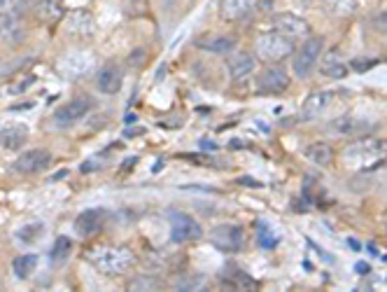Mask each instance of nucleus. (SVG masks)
Listing matches in <instances>:
<instances>
[{"instance_id":"dca6fc26","label":"nucleus","mask_w":387,"mask_h":292,"mask_svg":"<svg viewBox=\"0 0 387 292\" xmlns=\"http://www.w3.org/2000/svg\"><path fill=\"white\" fill-rule=\"evenodd\" d=\"M320 71L322 75H327L331 80H343L348 75V64H345V57L338 47H331V50L324 54V59H320Z\"/></svg>"},{"instance_id":"bb28decb","label":"nucleus","mask_w":387,"mask_h":292,"mask_svg":"<svg viewBox=\"0 0 387 292\" xmlns=\"http://www.w3.org/2000/svg\"><path fill=\"white\" fill-rule=\"evenodd\" d=\"M71 253H73V241L68 239V236H59L57 243H54L50 257H52L54 264H61V262H66L68 257H71Z\"/></svg>"},{"instance_id":"f704fd0d","label":"nucleus","mask_w":387,"mask_h":292,"mask_svg":"<svg viewBox=\"0 0 387 292\" xmlns=\"http://www.w3.org/2000/svg\"><path fill=\"white\" fill-rule=\"evenodd\" d=\"M33 82H36V78H33V75H31V78H26V82H22V85H19V87H15V92H24V89L33 87Z\"/></svg>"},{"instance_id":"5701e85b","label":"nucleus","mask_w":387,"mask_h":292,"mask_svg":"<svg viewBox=\"0 0 387 292\" xmlns=\"http://www.w3.org/2000/svg\"><path fill=\"white\" fill-rule=\"evenodd\" d=\"M306 159L315 166H329L331 162H334V148L324 141L313 143L306 148Z\"/></svg>"},{"instance_id":"393cba45","label":"nucleus","mask_w":387,"mask_h":292,"mask_svg":"<svg viewBox=\"0 0 387 292\" xmlns=\"http://www.w3.org/2000/svg\"><path fill=\"white\" fill-rule=\"evenodd\" d=\"M196 47L198 50H205V52H215V54H226L236 47V40L233 38H201L196 40Z\"/></svg>"},{"instance_id":"6ab92c4d","label":"nucleus","mask_w":387,"mask_h":292,"mask_svg":"<svg viewBox=\"0 0 387 292\" xmlns=\"http://www.w3.org/2000/svg\"><path fill=\"white\" fill-rule=\"evenodd\" d=\"M96 85L103 94H117L122 89V71L117 64H105L96 75Z\"/></svg>"},{"instance_id":"0eeeda50","label":"nucleus","mask_w":387,"mask_h":292,"mask_svg":"<svg viewBox=\"0 0 387 292\" xmlns=\"http://www.w3.org/2000/svg\"><path fill=\"white\" fill-rule=\"evenodd\" d=\"M324 131L329 136H336V138H343V136H366L373 131V122H366L362 117H355V115H341V117H334L331 122L324 124Z\"/></svg>"},{"instance_id":"c85d7f7f","label":"nucleus","mask_w":387,"mask_h":292,"mask_svg":"<svg viewBox=\"0 0 387 292\" xmlns=\"http://www.w3.org/2000/svg\"><path fill=\"white\" fill-rule=\"evenodd\" d=\"M26 10V0H0V15H19Z\"/></svg>"},{"instance_id":"1a4fd4ad","label":"nucleus","mask_w":387,"mask_h":292,"mask_svg":"<svg viewBox=\"0 0 387 292\" xmlns=\"http://www.w3.org/2000/svg\"><path fill=\"white\" fill-rule=\"evenodd\" d=\"M271 29L282 33V36H289L292 40H306L310 36V26L303 17L294 15V12H278V15L271 17Z\"/></svg>"},{"instance_id":"a211bd4d","label":"nucleus","mask_w":387,"mask_h":292,"mask_svg":"<svg viewBox=\"0 0 387 292\" xmlns=\"http://www.w3.org/2000/svg\"><path fill=\"white\" fill-rule=\"evenodd\" d=\"M229 78L231 80H245V78H250V75L257 71V61H254V57L250 52H238L236 57H231L229 61Z\"/></svg>"},{"instance_id":"e433bc0d","label":"nucleus","mask_w":387,"mask_h":292,"mask_svg":"<svg viewBox=\"0 0 387 292\" xmlns=\"http://www.w3.org/2000/svg\"><path fill=\"white\" fill-rule=\"evenodd\" d=\"M136 162H138V159H136V157H133V159H129V162H124V166H122V169H124V171H129V169H131V166H133Z\"/></svg>"},{"instance_id":"4468645a","label":"nucleus","mask_w":387,"mask_h":292,"mask_svg":"<svg viewBox=\"0 0 387 292\" xmlns=\"http://www.w3.org/2000/svg\"><path fill=\"white\" fill-rule=\"evenodd\" d=\"M334 96H336V92H331V89H317V92H313L301 106V120H306V122L317 120V117L331 106Z\"/></svg>"},{"instance_id":"72a5a7b5","label":"nucleus","mask_w":387,"mask_h":292,"mask_svg":"<svg viewBox=\"0 0 387 292\" xmlns=\"http://www.w3.org/2000/svg\"><path fill=\"white\" fill-rule=\"evenodd\" d=\"M101 166H103V159L101 157H92V159H87V162L80 166V171L82 173H92L96 169H101Z\"/></svg>"},{"instance_id":"7ed1b4c3","label":"nucleus","mask_w":387,"mask_h":292,"mask_svg":"<svg viewBox=\"0 0 387 292\" xmlns=\"http://www.w3.org/2000/svg\"><path fill=\"white\" fill-rule=\"evenodd\" d=\"M296 50V43L289 36H282L278 31L261 33L257 40V57L261 61H282L292 57Z\"/></svg>"},{"instance_id":"4c0bfd02","label":"nucleus","mask_w":387,"mask_h":292,"mask_svg":"<svg viewBox=\"0 0 387 292\" xmlns=\"http://www.w3.org/2000/svg\"><path fill=\"white\" fill-rule=\"evenodd\" d=\"M203 148H208V150H215L217 145H215V143H210V141H203Z\"/></svg>"},{"instance_id":"f257e3e1","label":"nucleus","mask_w":387,"mask_h":292,"mask_svg":"<svg viewBox=\"0 0 387 292\" xmlns=\"http://www.w3.org/2000/svg\"><path fill=\"white\" fill-rule=\"evenodd\" d=\"M343 166L355 173L376 171L380 166H387V138L369 136L357 138L343 148Z\"/></svg>"},{"instance_id":"a878e982","label":"nucleus","mask_w":387,"mask_h":292,"mask_svg":"<svg viewBox=\"0 0 387 292\" xmlns=\"http://www.w3.org/2000/svg\"><path fill=\"white\" fill-rule=\"evenodd\" d=\"M257 241H259V246L264 248V250H273L280 243V236L273 232L271 225H266V222H259V225H257Z\"/></svg>"},{"instance_id":"f3484780","label":"nucleus","mask_w":387,"mask_h":292,"mask_svg":"<svg viewBox=\"0 0 387 292\" xmlns=\"http://www.w3.org/2000/svg\"><path fill=\"white\" fill-rule=\"evenodd\" d=\"M31 10L40 24H57L59 19L64 17L61 0H33Z\"/></svg>"},{"instance_id":"9b49d317","label":"nucleus","mask_w":387,"mask_h":292,"mask_svg":"<svg viewBox=\"0 0 387 292\" xmlns=\"http://www.w3.org/2000/svg\"><path fill=\"white\" fill-rule=\"evenodd\" d=\"M287 87H289V75H287V71H282V68H278V66L266 68L257 80L259 94H268V96L282 94V92H287Z\"/></svg>"},{"instance_id":"f8f14e48","label":"nucleus","mask_w":387,"mask_h":292,"mask_svg":"<svg viewBox=\"0 0 387 292\" xmlns=\"http://www.w3.org/2000/svg\"><path fill=\"white\" fill-rule=\"evenodd\" d=\"M26 40V26L19 15H0V43L19 47Z\"/></svg>"},{"instance_id":"39448f33","label":"nucleus","mask_w":387,"mask_h":292,"mask_svg":"<svg viewBox=\"0 0 387 292\" xmlns=\"http://www.w3.org/2000/svg\"><path fill=\"white\" fill-rule=\"evenodd\" d=\"M94 110V101L89 99V96H78V99H71L64 106L57 108V113H54V124H57L59 129H68L73 127V124L82 122L85 117Z\"/></svg>"},{"instance_id":"b1692460","label":"nucleus","mask_w":387,"mask_h":292,"mask_svg":"<svg viewBox=\"0 0 387 292\" xmlns=\"http://www.w3.org/2000/svg\"><path fill=\"white\" fill-rule=\"evenodd\" d=\"M36 269H38V255H33V253L19 255L17 260L12 262V271H15V276L22 278V281L31 278L33 274H36Z\"/></svg>"},{"instance_id":"2f4dec72","label":"nucleus","mask_w":387,"mask_h":292,"mask_svg":"<svg viewBox=\"0 0 387 292\" xmlns=\"http://www.w3.org/2000/svg\"><path fill=\"white\" fill-rule=\"evenodd\" d=\"M371 22H373V29H376V31H383V33H385V31H387V8L378 10L376 15H373Z\"/></svg>"},{"instance_id":"473e14b6","label":"nucleus","mask_w":387,"mask_h":292,"mask_svg":"<svg viewBox=\"0 0 387 292\" xmlns=\"http://www.w3.org/2000/svg\"><path fill=\"white\" fill-rule=\"evenodd\" d=\"M378 64V59H355L350 64L352 71H357V73H364V71H369V68H373Z\"/></svg>"},{"instance_id":"423d86ee","label":"nucleus","mask_w":387,"mask_h":292,"mask_svg":"<svg viewBox=\"0 0 387 292\" xmlns=\"http://www.w3.org/2000/svg\"><path fill=\"white\" fill-rule=\"evenodd\" d=\"M168 222H170V239L175 243H189L203 236L201 225L182 211H170Z\"/></svg>"},{"instance_id":"20e7f679","label":"nucleus","mask_w":387,"mask_h":292,"mask_svg":"<svg viewBox=\"0 0 387 292\" xmlns=\"http://www.w3.org/2000/svg\"><path fill=\"white\" fill-rule=\"evenodd\" d=\"M322 52H324V40L322 38H306V43L299 47V52L294 54V61H292V68H294V75L301 80H306L313 75V71L317 68L322 59Z\"/></svg>"},{"instance_id":"9d476101","label":"nucleus","mask_w":387,"mask_h":292,"mask_svg":"<svg viewBox=\"0 0 387 292\" xmlns=\"http://www.w3.org/2000/svg\"><path fill=\"white\" fill-rule=\"evenodd\" d=\"M108 220V211L105 208H87V211H82L78 218H75V232H78L82 239H89V236L98 234L103 225H105Z\"/></svg>"},{"instance_id":"7c9ffc66","label":"nucleus","mask_w":387,"mask_h":292,"mask_svg":"<svg viewBox=\"0 0 387 292\" xmlns=\"http://www.w3.org/2000/svg\"><path fill=\"white\" fill-rule=\"evenodd\" d=\"M331 5V10H336L338 15H350L355 10V0H327Z\"/></svg>"},{"instance_id":"412c9836","label":"nucleus","mask_w":387,"mask_h":292,"mask_svg":"<svg viewBox=\"0 0 387 292\" xmlns=\"http://www.w3.org/2000/svg\"><path fill=\"white\" fill-rule=\"evenodd\" d=\"M66 26H68V31H71L73 36H78V38H89V36H94V31H96L94 17L85 10L73 12V15L68 17Z\"/></svg>"},{"instance_id":"4be33fe9","label":"nucleus","mask_w":387,"mask_h":292,"mask_svg":"<svg viewBox=\"0 0 387 292\" xmlns=\"http://www.w3.org/2000/svg\"><path fill=\"white\" fill-rule=\"evenodd\" d=\"M29 141V129L24 124H10L8 129L0 131V143L8 150H22Z\"/></svg>"},{"instance_id":"cd10ccee","label":"nucleus","mask_w":387,"mask_h":292,"mask_svg":"<svg viewBox=\"0 0 387 292\" xmlns=\"http://www.w3.org/2000/svg\"><path fill=\"white\" fill-rule=\"evenodd\" d=\"M43 234H45V225H43V222H31V225H24L22 229H17V241H22V243H36Z\"/></svg>"},{"instance_id":"6e6552de","label":"nucleus","mask_w":387,"mask_h":292,"mask_svg":"<svg viewBox=\"0 0 387 292\" xmlns=\"http://www.w3.org/2000/svg\"><path fill=\"white\" fill-rule=\"evenodd\" d=\"M210 241L222 253H240L245 248V229L238 225H219L212 229Z\"/></svg>"},{"instance_id":"2eb2a0df","label":"nucleus","mask_w":387,"mask_h":292,"mask_svg":"<svg viewBox=\"0 0 387 292\" xmlns=\"http://www.w3.org/2000/svg\"><path fill=\"white\" fill-rule=\"evenodd\" d=\"M219 281H222L224 288L229 290H257L259 285L257 281L238 267V264H226L222 269V274H219Z\"/></svg>"},{"instance_id":"aec40b11","label":"nucleus","mask_w":387,"mask_h":292,"mask_svg":"<svg viewBox=\"0 0 387 292\" xmlns=\"http://www.w3.org/2000/svg\"><path fill=\"white\" fill-rule=\"evenodd\" d=\"M254 8H257V0H219V12L229 22L245 19Z\"/></svg>"},{"instance_id":"c756f323","label":"nucleus","mask_w":387,"mask_h":292,"mask_svg":"<svg viewBox=\"0 0 387 292\" xmlns=\"http://www.w3.org/2000/svg\"><path fill=\"white\" fill-rule=\"evenodd\" d=\"M161 285H159L156 278H147V276H138L131 281L129 290H159Z\"/></svg>"},{"instance_id":"c9c22d12","label":"nucleus","mask_w":387,"mask_h":292,"mask_svg":"<svg viewBox=\"0 0 387 292\" xmlns=\"http://www.w3.org/2000/svg\"><path fill=\"white\" fill-rule=\"evenodd\" d=\"M355 271H357V274H369V264H366V262H359L357 267H355Z\"/></svg>"},{"instance_id":"ddd939ff","label":"nucleus","mask_w":387,"mask_h":292,"mask_svg":"<svg viewBox=\"0 0 387 292\" xmlns=\"http://www.w3.org/2000/svg\"><path fill=\"white\" fill-rule=\"evenodd\" d=\"M50 166H52V155H50V152H47V150H29L15 162V171L17 173H29V176H33V173L47 171Z\"/></svg>"},{"instance_id":"f03ea898","label":"nucleus","mask_w":387,"mask_h":292,"mask_svg":"<svg viewBox=\"0 0 387 292\" xmlns=\"http://www.w3.org/2000/svg\"><path fill=\"white\" fill-rule=\"evenodd\" d=\"M87 262L92 264L96 271L105 276H119L133 267L136 257L129 248H115V246H98L87 250Z\"/></svg>"}]
</instances>
